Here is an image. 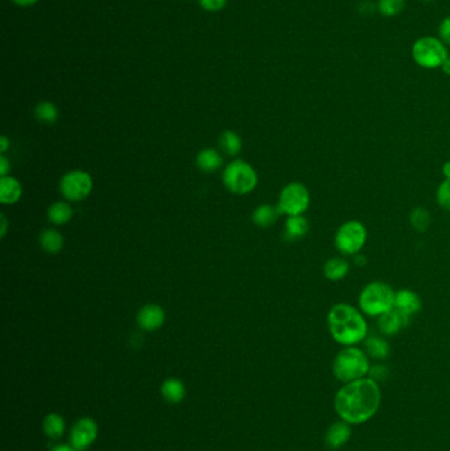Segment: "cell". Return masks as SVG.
Returning a JSON list of instances; mask_svg holds the SVG:
<instances>
[{"label": "cell", "mask_w": 450, "mask_h": 451, "mask_svg": "<svg viewBox=\"0 0 450 451\" xmlns=\"http://www.w3.org/2000/svg\"><path fill=\"white\" fill-rule=\"evenodd\" d=\"M1 237L6 235V231H7V222H6V217L1 214Z\"/></svg>", "instance_id": "37"}, {"label": "cell", "mask_w": 450, "mask_h": 451, "mask_svg": "<svg viewBox=\"0 0 450 451\" xmlns=\"http://www.w3.org/2000/svg\"><path fill=\"white\" fill-rule=\"evenodd\" d=\"M309 231V222L304 215L288 217L285 222V239L297 240L304 238Z\"/></svg>", "instance_id": "18"}, {"label": "cell", "mask_w": 450, "mask_h": 451, "mask_svg": "<svg viewBox=\"0 0 450 451\" xmlns=\"http://www.w3.org/2000/svg\"><path fill=\"white\" fill-rule=\"evenodd\" d=\"M422 1H425V3H429V1H433V0H422Z\"/></svg>", "instance_id": "40"}, {"label": "cell", "mask_w": 450, "mask_h": 451, "mask_svg": "<svg viewBox=\"0 0 450 451\" xmlns=\"http://www.w3.org/2000/svg\"><path fill=\"white\" fill-rule=\"evenodd\" d=\"M227 0H199V4L206 10V11H219L226 6Z\"/></svg>", "instance_id": "32"}, {"label": "cell", "mask_w": 450, "mask_h": 451, "mask_svg": "<svg viewBox=\"0 0 450 451\" xmlns=\"http://www.w3.org/2000/svg\"><path fill=\"white\" fill-rule=\"evenodd\" d=\"M98 423L91 417H82L71 427V446L77 451L87 450L98 437Z\"/></svg>", "instance_id": "10"}, {"label": "cell", "mask_w": 450, "mask_h": 451, "mask_svg": "<svg viewBox=\"0 0 450 451\" xmlns=\"http://www.w3.org/2000/svg\"><path fill=\"white\" fill-rule=\"evenodd\" d=\"M93 189V180L84 170L68 172L60 183L62 196L69 201H81L90 194Z\"/></svg>", "instance_id": "9"}, {"label": "cell", "mask_w": 450, "mask_h": 451, "mask_svg": "<svg viewBox=\"0 0 450 451\" xmlns=\"http://www.w3.org/2000/svg\"><path fill=\"white\" fill-rule=\"evenodd\" d=\"M165 321V311L159 305H145L138 314V324L145 331H155Z\"/></svg>", "instance_id": "14"}, {"label": "cell", "mask_w": 450, "mask_h": 451, "mask_svg": "<svg viewBox=\"0 0 450 451\" xmlns=\"http://www.w3.org/2000/svg\"><path fill=\"white\" fill-rule=\"evenodd\" d=\"M438 39L450 46V16H447L438 26Z\"/></svg>", "instance_id": "31"}, {"label": "cell", "mask_w": 450, "mask_h": 451, "mask_svg": "<svg viewBox=\"0 0 450 451\" xmlns=\"http://www.w3.org/2000/svg\"><path fill=\"white\" fill-rule=\"evenodd\" d=\"M35 115L42 123L52 125V123H56L57 119H58V110L53 103L42 102L36 106Z\"/></svg>", "instance_id": "25"}, {"label": "cell", "mask_w": 450, "mask_h": 451, "mask_svg": "<svg viewBox=\"0 0 450 451\" xmlns=\"http://www.w3.org/2000/svg\"><path fill=\"white\" fill-rule=\"evenodd\" d=\"M10 169H11V164H10L8 158H6L4 156H1L0 157V176L1 177H7Z\"/></svg>", "instance_id": "33"}, {"label": "cell", "mask_w": 450, "mask_h": 451, "mask_svg": "<svg viewBox=\"0 0 450 451\" xmlns=\"http://www.w3.org/2000/svg\"><path fill=\"white\" fill-rule=\"evenodd\" d=\"M367 241V228L359 221H348L338 227L334 244L338 252L343 256L359 254Z\"/></svg>", "instance_id": "6"}, {"label": "cell", "mask_w": 450, "mask_h": 451, "mask_svg": "<svg viewBox=\"0 0 450 451\" xmlns=\"http://www.w3.org/2000/svg\"><path fill=\"white\" fill-rule=\"evenodd\" d=\"M51 451H77L73 446H71V443L69 445H57V446H55L53 449Z\"/></svg>", "instance_id": "35"}, {"label": "cell", "mask_w": 450, "mask_h": 451, "mask_svg": "<svg viewBox=\"0 0 450 451\" xmlns=\"http://www.w3.org/2000/svg\"><path fill=\"white\" fill-rule=\"evenodd\" d=\"M332 338L343 347L357 346L368 337L366 317L359 308L339 302L330 308L326 317Z\"/></svg>", "instance_id": "2"}, {"label": "cell", "mask_w": 450, "mask_h": 451, "mask_svg": "<svg viewBox=\"0 0 450 451\" xmlns=\"http://www.w3.org/2000/svg\"><path fill=\"white\" fill-rule=\"evenodd\" d=\"M395 295L396 292L387 282H370L359 293L358 306L365 315L379 318L394 309Z\"/></svg>", "instance_id": "4"}, {"label": "cell", "mask_w": 450, "mask_h": 451, "mask_svg": "<svg viewBox=\"0 0 450 451\" xmlns=\"http://www.w3.org/2000/svg\"><path fill=\"white\" fill-rule=\"evenodd\" d=\"M42 430L51 439H60L65 432V420L58 413H49L42 421Z\"/></svg>", "instance_id": "20"}, {"label": "cell", "mask_w": 450, "mask_h": 451, "mask_svg": "<svg viewBox=\"0 0 450 451\" xmlns=\"http://www.w3.org/2000/svg\"><path fill=\"white\" fill-rule=\"evenodd\" d=\"M8 145H10L8 139L6 136H1V139H0V152L4 154L8 149Z\"/></svg>", "instance_id": "34"}, {"label": "cell", "mask_w": 450, "mask_h": 451, "mask_svg": "<svg viewBox=\"0 0 450 451\" xmlns=\"http://www.w3.org/2000/svg\"><path fill=\"white\" fill-rule=\"evenodd\" d=\"M388 375H390V371L388 368L383 365H375V366H371L370 371H368V378H371L372 380L379 383V381H384L388 379Z\"/></svg>", "instance_id": "30"}, {"label": "cell", "mask_w": 450, "mask_h": 451, "mask_svg": "<svg viewBox=\"0 0 450 451\" xmlns=\"http://www.w3.org/2000/svg\"><path fill=\"white\" fill-rule=\"evenodd\" d=\"M224 183L234 194H247L258 185V174L253 167L242 160L233 161L224 170Z\"/></svg>", "instance_id": "7"}, {"label": "cell", "mask_w": 450, "mask_h": 451, "mask_svg": "<svg viewBox=\"0 0 450 451\" xmlns=\"http://www.w3.org/2000/svg\"><path fill=\"white\" fill-rule=\"evenodd\" d=\"M23 189L20 183L14 177H1L0 178V201L4 205H12L21 197Z\"/></svg>", "instance_id": "16"}, {"label": "cell", "mask_w": 450, "mask_h": 451, "mask_svg": "<svg viewBox=\"0 0 450 451\" xmlns=\"http://www.w3.org/2000/svg\"><path fill=\"white\" fill-rule=\"evenodd\" d=\"M409 321H411V318L406 314L393 309V311L380 315L378 329L383 335L394 337L396 334H399L404 327L408 326Z\"/></svg>", "instance_id": "12"}, {"label": "cell", "mask_w": 450, "mask_h": 451, "mask_svg": "<svg viewBox=\"0 0 450 451\" xmlns=\"http://www.w3.org/2000/svg\"><path fill=\"white\" fill-rule=\"evenodd\" d=\"M409 222L412 227L419 231V232H424L429 225H431V215L429 212H426L422 208H416L413 209L411 215H409Z\"/></svg>", "instance_id": "28"}, {"label": "cell", "mask_w": 450, "mask_h": 451, "mask_svg": "<svg viewBox=\"0 0 450 451\" xmlns=\"http://www.w3.org/2000/svg\"><path fill=\"white\" fill-rule=\"evenodd\" d=\"M406 0H378L377 10L384 17H394L403 12Z\"/></svg>", "instance_id": "26"}, {"label": "cell", "mask_w": 450, "mask_h": 451, "mask_svg": "<svg viewBox=\"0 0 450 451\" xmlns=\"http://www.w3.org/2000/svg\"><path fill=\"white\" fill-rule=\"evenodd\" d=\"M14 1L20 6H30V4H35L37 0H14Z\"/></svg>", "instance_id": "38"}, {"label": "cell", "mask_w": 450, "mask_h": 451, "mask_svg": "<svg viewBox=\"0 0 450 451\" xmlns=\"http://www.w3.org/2000/svg\"><path fill=\"white\" fill-rule=\"evenodd\" d=\"M422 298L411 289H399L395 295L394 309L412 318L422 311Z\"/></svg>", "instance_id": "13"}, {"label": "cell", "mask_w": 450, "mask_h": 451, "mask_svg": "<svg viewBox=\"0 0 450 451\" xmlns=\"http://www.w3.org/2000/svg\"><path fill=\"white\" fill-rule=\"evenodd\" d=\"M365 351L372 359L386 360L391 353V347L388 342L379 335H370L365 340Z\"/></svg>", "instance_id": "19"}, {"label": "cell", "mask_w": 450, "mask_h": 451, "mask_svg": "<svg viewBox=\"0 0 450 451\" xmlns=\"http://www.w3.org/2000/svg\"><path fill=\"white\" fill-rule=\"evenodd\" d=\"M444 176H445V178H450V161H448V163H445V165H444Z\"/></svg>", "instance_id": "39"}, {"label": "cell", "mask_w": 450, "mask_h": 451, "mask_svg": "<svg viewBox=\"0 0 450 451\" xmlns=\"http://www.w3.org/2000/svg\"><path fill=\"white\" fill-rule=\"evenodd\" d=\"M224 164V158L214 149H204L197 155L198 168L206 173L219 169Z\"/></svg>", "instance_id": "21"}, {"label": "cell", "mask_w": 450, "mask_h": 451, "mask_svg": "<svg viewBox=\"0 0 450 451\" xmlns=\"http://www.w3.org/2000/svg\"><path fill=\"white\" fill-rule=\"evenodd\" d=\"M441 69L444 71V73H445L447 75H450V55L449 57H448V59L444 62V65L441 66Z\"/></svg>", "instance_id": "36"}, {"label": "cell", "mask_w": 450, "mask_h": 451, "mask_svg": "<svg viewBox=\"0 0 450 451\" xmlns=\"http://www.w3.org/2000/svg\"><path fill=\"white\" fill-rule=\"evenodd\" d=\"M40 246L44 251L49 254H57L64 247V238L58 231L49 228L40 235Z\"/></svg>", "instance_id": "22"}, {"label": "cell", "mask_w": 450, "mask_h": 451, "mask_svg": "<svg viewBox=\"0 0 450 451\" xmlns=\"http://www.w3.org/2000/svg\"><path fill=\"white\" fill-rule=\"evenodd\" d=\"M379 383L371 378L343 384L334 397L338 417L350 425H361L371 420L380 407Z\"/></svg>", "instance_id": "1"}, {"label": "cell", "mask_w": 450, "mask_h": 451, "mask_svg": "<svg viewBox=\"0 0 450 451\" xmlns=\"http://www.w3.org/2000/svg\"><path fill=\"white\" fill-rule=\"evenodd\" d=\"M371 368L368 355L365 350L349 346L343 347L333 360L332 371L338 381L346 384L368 376Z\"/></svg>", "instance_id": "3"}, {"label": "cell", "mask_w": 450, "mask_h": 451, "mask_svg": "<svg viewBox=\"0 0 450 451\" xmlns=\"http://www.w3.org/2000/svg\"><path fill=\"white\" fill-rule=\"evenodd\" d=\"M310 194L308 187L301 183H289L282 187L279 203L276 205L280 214L288 217L303 215L309 209Z\"/></svg>", "instance_id": "8"}, {"label": "cell", "mask_w": 450, "mask_h": 451, "mask_svg": "<svg viewBox=\"0 0 450 451\" xmlns=\"http://www.w3.org/2000/svg\"><path fill=\"white\" fill-rule=\"evenodd\" d=\"M279 215L280 212L278 210V208H273L271 205H262L253 212V221L255 225L259 227H269L278 221Z\"/></svg>", "instance_id": "23"}, {"label": "cell", "mask_w": 450, "mask_h": 451, "mask_svg": "<svg viewBox=\"0 0 450 451\" xmlns=\"http://www.w3.org/2000/svg\"><path fill=\"white\" fill-rule=\"evenodd\" d=\"M352 438V426L345 421L332 423L325 433V445L329 450H338L343 448Z\"/></svg>", "instance_id": "11"}, {"label": "cell", "mask_w": 450, "mask_h": 451, "mask_svg": "<svg viewBox=\"0 0 450 451\" xmlns=\"http://www.w3.org/2000/svg\"><path fill=\"white\" fill-rule=\"evenodd\" d=\"M161 395L169 404H179L186 396V388L180 379L169 378L161 385Z\"/></svg>", "instance_id": "17"}, {"label": "cell", "mask_w": 450, "mask_h": 451, "mask_svg": "<svg viewBox=\"0 0 450 451\" xmlns=\"http://www.w3.org/2000/svg\"><path fill=\"white\" fill-rule=\"evenodd\" d=\"M448 57V46L438 37L424 36L416 40L412 46V58L422 69L433 71L441 68Z\"/></svg>", "instance_id": "5"}, {"label": "cell", "mask_w": 450, "mask_h": 451, "mask_svg": "<svg viewBox=\"0 0 450 451\" xmlns=\"http://www.w3.org/2000/svg\"><path fill=\"white\" fill-rule=\"evenodd\" d=\"M437 203L444 209L450 212V178H445L437 187Z\"/></svg>", "instance_id": "29"}, {"label": "cell", "mask_w": 450, "mask_h": 451, "mask_svg": "<svg viewBox=\"0 0 450 451\" xmlns=\"http://www.w3.org/2000/svg\"><path fill=\"white\" fill-rule=\"evenodd\" d=\"M350 266L346 259L341 256H334L326 260L324 264L325 277L329 282H337L343 280L349 273Z\"/></svg>", "instance_id": "15"}, {"label": "cell", "mask_w": 450, "mask_h": 451, "mask_svg": "<svg viewBox=\"0 0 450 451\" xmlns=\"http://www.w3.org/2000/svg\"><path fill=\"white\" fill-rule=\"evenodd\" d=\"M73 209L65 202H56L48 210V218L53 225H65L71 221Z\"/></svg>", "instance_id": "24"}, {"label": "cell", "mask_w": 450, "mask_h": 451, "mask_svg": "<svg viewBox=\"0 0 450 451\" xmlns=\"http://www.w3.org/2000/svg\"><path fill=\"white\" fill-rule=\"evenodd\" d=\"M221 148L227 155H238L242 149V140L240 136L233 131H226L221 136Z\"/></svg>", "instance_id": "27"}]
</instances>
